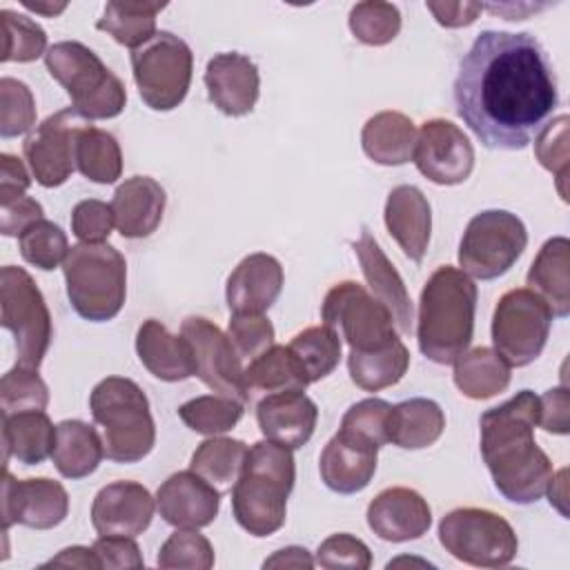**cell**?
Returning <instances> with one entry per match:
<instances>
[{
  "mask_svg": "<svg viewBox=\"0 0 570 570\" xmlns=\"http://www.w3.org/2000/svg\"><path fill=\"white\" fill-rule=\"evenodd\" d=\"M454 105L483 147L525 149L559 105L552 62L530 33L481 31L459 62Z\"/></svg>",
  "mask_w": 570,
  "mask_h": 570,
  "instance_id": "obj_1",
  "label": "cell"
},
{
  "mask_svg": "<svg viewBox=\"0 0 570 570\" xmlns=\"http://www.w3.org/2000/svg\"><path fill=\"white\" fill-rule=\"evenodd\" d=\"M539 396L521 390L505 403L481 414V456L494 488L512 503L539 501L554 474L548 454L534 441Z\"/></svg>",
  "mask_w": 570,
  "mask_h": 570,
  "instance_id": "obj_2",
  "label": "cell"
},
{
  "mask_svg": "<svg viewBox=\"0 0 570 570\" xmlns=\"http://www.w3.org/2000/svg\"><path fill=\"white\" fill-rule=\"evenodd\" d=\"M476 296L472 278L452 265H441L428 278L416 318V338L423 356L439 365H450L468 350L474 334Z\"/></svg>",
  "mask_w": 570,
  "mask_h": 570,
  "instance_id": "obj_3",
  "label": "cell"
},
{
  "mask_svg": "<svg viewBox=\"0 0 570 570\" xmlns=\"http://www.w3.org/2000/svg\"><path fill=\"white\" fill-rule=\"evenodd\" d=\"M294 481L292 448L269 439L254 443L232 488V510L238 525L252 537H267L281 530Z\"/></svg>",
  "mask_w": 570,
  "mask_h": 570,
  "instance_id": "obj_4",
  "label": "cell"
},
{
  "mask_svg": "<svg viewBox=\"0 0 570 570\" xmlns=\"http://www.w3.org/2000/svg\"><path fill=\"white\" fill-rule=\"evenodd\" d=\"M94 421L102 428L105 456L114 463H136L156 443L149 401L138 383L125 376L102 379L89 396Z\"/></svg>",
  "mask_w": 570,
  "mask_h": 570,
  "instance_id": "obj_5",
  "label": "cell"
},
{
  "mask_svg": "<svg viewBox=\"0 0 570 570\" xmlns=\"http://www.w3.org/2000/svg\"><path fill=\"white\" fill-rule=\"evenodd\" d=\"M67 296L78 316L102 323L125 305L127 263L109 243H78L62 263Z\"/></svg>",
  "mask_w": 570,
  "mask_h": 570,
  "instance_id": "obj_6",
  "label": "cell"
},
{
  "mask_svg": "<svg viewBox=\"0 0 570 570\" xmlns=\"http://www.w3.org/2000/svg\"><path fill=\"white\" fill-rule=\"evenodd\" d=\"M45 65L71 98V107L87 120L116 118L125 109L127 91L122 80L82 42H56L47 49Z\"/></svg>",
  "mask_w": 570,
  "mask_h": 570,
  "instance_id": "obj_7",
  "label": "cell"
},
{
  "mask_svg": "<svg viewBox=\"0 0 570 570\" xmlns=\"http://www.w3.org/2000/svg\"><path fill=\"white\" fill-rule=\"evenodd\" d=\"M0 323L13 334L18 365L38 370L53 330L42 292L29 272L4 265L0 272Z\"/></svg>",
  "mask_w": 570,
  "mask_h": 570,
  "instance_id": "obj_8",
  "label": "cell"
},
{
  "mask_svg": "<svg viewBox=\"0 0 570 570\" xmlns=\"http://www.w3.org/2000/svg\"><path fill=\"white\" fill-rule=\"evenodd\" d=\"M321 316L345 338L350 354H374L401 341L390 309L354 281L336 283L325 294Z\"/></svg>",
  "mask_w": 570,
  "mask_h": 570,
  "instance_id": "obj_9",
  "label": "cell"
},
{
  "mask_svg": "<svg viewBox=\"0 0 570 570\" xmlns=\"http://www.w3.org/2000/svg\"><path fill=\"white\" fill-rule=\"evenodd\" d=\"M131 69L142 102L154 111H171L189 91L194 53L171 31H156L154 38L131 51Z\"/></svg>",
  "mask_w": 570,
  "mask_h": 570,
  "instance_id": "obj_10",
  "label": "cell"
},
{
  "mask_svg": "<svg viewBox=\"0 0 570 570\" xmlns=\"http://www.w3.org/2000/svg\"><path fill=\"white\" fill-rule=\"evenodd\" d=\"M439 541L454 559L476 568L508 566L519 539L512 525L497 512L483 508H456L439 523Z\"/></svg>",
  "mask_w": 570,
  "mask_h": 570,
  "instance_id": "obj_11",
  "label": "cell"
},
{
  "mask_svg": "<svg viewBox=\"0 0 570 570\" xmlns=\"http://www.w3.org/2000/svg\"><path fill=\"white\" fill-rule=\"evenodd\" d=\"M528 245L523 220L505 209H485L470 218L461 245L459 265L465 274L492 281L503 276Z\"/></svg>",
  "mask_w": 570,
  "mask_h": 570,
  "instance_id": "obj_12",
  "label": "cell"
},
{
  "mask_svg": "<svg viewBox=\"0 0 570 570\" xmlns=\"http://www.w3.org/2000/svg\"><path fill=\"white\" fill-rule=\"evenodd\" d=\"M552 312L528 287L505 292L492 314L494 352L510 367H525L537 361L548 343Z\"/></svg>",
  "mask_w": 570,
  "mask_h": 570,
  "instance_id": "obj_13",
  "label": "cell"
},
{
  "mask_svg": "<svg viewBox=\"0 0 570 570\" xmlns=\"http://www.w3.org/2000/svg\"><path fill=\"white\" fill-rule=\"evenodd\" d=\"M91 122L73 107L47 116L22 142L33 178L42 187L62 185L76 169L78 134Z\"/></svg>",
  "mask_w": 570,
  "mask_h": 570,
  "instance_id": "obj_14",
  "label": "cell"
},
{
  "mask_svg": "<svg viewBox=\"0 0 570 570\" xmlns=\"http://www.w3.org/2000/svg\"><path fill=\"white\" fill-rule=\"evenodd\" d=\"M180 334L189 341L196 363V376L216 394L247 403L245 370L227 334L203 316H187Z\"/></svg>",
  "mask_w": 570,
  "mask_h": 570,
  "instance_id": "obj_15",
  "label": "cell"
},
{
  "mask_svg": "<svg viewBox=\"0 0 570 570\" xmlns=\"http://www.w3.org/2000/svg\"><path fill=\"white\" fill-rule=\"evenodd\" d=\"M412 158L416 169L436 185H459L474 169L470 138L445 118H432L421 125Z\"/></svg>",
  "mask_w": 570,
  "mask_h": 570,
  "instance_id": "obj_16",
  "label": "cell"
},
{
  "mask_svg": "<svg viewBox=\"0 0 570 570\" xmlns=\"http://www.w3.org/2000/svg\"><path fill=\"white\" fill-rule=\"evenodd\" d=\"M69 494L62 483L38 476L18 481L9 470L2 474V525L13 523L33 530H49L65 521Z\"/></svg>",
  "mask_w": 570,
  "mask_h": 570,
  "instance_id": "obj_17",
  "label": "cell"
},
{
  "mask_svg": "<svg viewBox=\"0 0 570 570\" xmlns=\"http://www.w3.org/2000/svg\"><path fill=\"white\" fill-rule=\"evenodd\" d=\"M379 461V445L361 434L338 428L325 443L318 472L323 483L338 494H354L370 485Z\"/></svg>",
  "mask_w": 570,
  "mask_h": 570,
  "instance_id": "obj_18",
  "label": "cell"
},
{
  "mask_svg": "<svg viewBox=\"0 0 570 570\" xmlns=\"http://www.w3.org/2000/svg\"><path fill=\"white\" fill-rule=\"evenodd\" d=\"M156 508L169 525L198 530L216 519L220 492L194 470H183L160 483Z\"/></svg>",
  "mask_w": 570,
  "mask_h": 570,
  "instance_id": "obj_19",
  "label": "cell"
},
{
  "mask_svg": "<svg viewBox=\"0 0 570 570\" xmlns=\"http://www.w3.org/2000/svg\"><path fill=\"white\" fill-rule=\"evenodd\" d=\"M154 519V497L136 481H114L91 503V525L98 534H142Z\"/></svg>",
  "mask_w": 570,
  "mask_h": 570,
  "instance_id": "obj_20",
  "label": "cell"
},
{
  "mask_svg": "<svg viewBox=\"0 0 570 570\" xmlns=\"http://www.w3.org/2000/svg\"><path fill=\"white\" fill-rule=\"evenodd\" d=\"M205 87L212 105L225 116L238 118L254 109L261 91L258 67L238 51L216 53L205 69Z\"/></svg>",
  "mask_w": 570,
  "mask_h": 570,
  "instance_id": "obj_21",
  "label": "cell"
},
{
  "mask_svg": "<svg viewBox=\"0 0 570 570\" xmlns=\"http://www.w3.org/2000/svg\"><path fill=\"white\" fill-rule=\"evenodd\" d=\"M370 530L392 543H403L423 537L432 525L428 501L412 488H385L367 505Z\"/></svg>",
  "mask_w": 570,
  "mask_h": 570,
  "instance_id": "obj_22",
  "label": "cell"
},
{
  "mask_svg": "<svg viewBox=\"0 0 570 570\" xmlns=\"http://www.w3.org/2000/svg\"><path fill=\"white\" fill-rule=\"evenodd\" d=\"M283 267L281 263L265 254L256 252L245 256L227 278L225 298L232 314H263L267 312L281 289H283Z\"/></svg>",
  "mask_w": 570,
  "mask_h": 570,
  "instance_id": "obj_23",
  "label": "cell"
},
{
  "mask_svg": "<svg viewBox=\"0 0 570 570\" xmlns=\"http://www.w3.org/2000/svg\"><path fill=\"white\" fill-rule=\"evenodd\" d=\"M256 421L269 441L296 450L312 439L318 421V407L303 392H274L258 401Z\"/></svg>",
  "mask_w": 570,
  "mask_h": 570,
  "instance_id": "obj_24",
  "label": "cell"
},
{
  "mask_svg": "<svg viewBox=\"0 0 570 570\" xmlns=\"http://www.w3.org/2000/svg\"><path fill=\"white\" fill-rule=\"evenodd\" d=\"M352 247H354V254L361 263L363 276H365L374 298L381 301L390 309L396 330L401 334H410L412 332V301H410V294L405 289L401 274L394 269V265L383 254L381 245L376 243V238L370 234L367 227H363L361 238Z\"/></svg>",
  "mask_w": 570,
  "mask_h": 570,
  "instance_id": "obj_25",
  "label": "cell"
},
{
  "mask_svg": "<svg viewBox=\"0 0 570 570\" xmlns=\"http://www.w3.org/2000/svg\"><path fill=\"white\" fill-rule=\"evenodd\" d=\"M385 227L390 236L399 243L403 254L421 263L432 232V209L425 194L414 185H399L387 194L385 200Z\"/></svg>",
  "mask_w": 570,
  "mask_h": 570,
  "instance_id": "obj_26",
  "label": "cell"
},
{
  "mask_svg": "<svg viewBox=\"0 0 570 570\" xmlns=\"http://www.w3.org/2000/svg\"><path fill=\"white\" fill-rule=\"evenodd\" d=\"M165 189L149 176H131L120 183L111 198L114 220L125 238H145L156 232L165 212Z\"/></svg>",
  "mask_w": 570,
  "mask_h": 570,
  "instance_id": "obj_27",
  "label": "cell"
},
{
  "mask_svg": "<svg viewBox=\"0 0 570 570\" xmlns=\"http://www.w3.org/2000/svg\"><path fill=\"white\" fill-rule=\"evenodd\" d=\"M136 352L149 374L160 381L174 383L196 376V363L189 341L183 334H169V330L156 318H147L138 327Z\"/></svg>",
  "mask_w": 570,
  "mask_h": 570,
  "instance_id": "obj_28",
  "label": "cell"
},
{
  "mask_svg": "<svg viewBox=\"0 0 570 570\" xmlns=\"http://www.w3.org/2000/svg\"><path fill=\"white\" fill-rule=\"evenodd\" d=\"M570 240L566 236L548 238L528 269V289L550 307L552 316L570 314Z\"/></svg>",
  "mask_w": 570,
  "mask_h": 570,
  "instance_id": "obj_29",
  "label": "cell"
},
{
  "mask_svg": "<svg viewBox=\"0 0 570 570\" xmlns=\"http://www.w3.org/2000/svg\"><path fill=\"white\" fill-rule=\"evenodd\" d=\"M56 445V425L45 410H24L2 414V450L24 465H38L51 456Z\"/></svg>",
  "mask_w": 570,
  "mask_h": 570,
  "instance_id": "obj_30",
  "label": "cell"
},
{
  "mask_svg": "<svg viewBox=\"0 0 570 570\" xmlns=\"http://www.w3.org/2000/svg\"><path fill=\"white\" fill-rule=\"evenodd\" d=\"M416 127L401 111H379L363 125L361 147L379 165H403L412 158Z\"/></svg>",
  "mask_w": 570,
  "mask_h": 570,
  "instance_id": "obj_31",
  "label": "cell"
},
{
  "mask_svg": "<svg viewBox=\"0 0 570 570\" xmlns=\"http://www.w3.org/2000/svg\"><path fill=\"white\" fill-rule=\"evenodd\" d=\"M445 430V414L432 399H407L392 407L387 421V443L403 450L430 448Z\"/></svg>",
  "mask_w": 570,
  "mask_h": 570,
  "instance_id": "obj_32",
  "label": "cell"
},
{
  "mask_svg": "<svg viewBox=\"0 0 570 570\" xmlns=\"http://www.w3.org/2000/svg\"><path fill=\"white\" fill-rule=\"evenodd\" d=\"M105 445L98 432L78 419H67L56 425V445L51 461L65 479H82L96 472Z\"/></svg>",
  "mask_w": 570,
  "mask_h": 570,
  "instance_id": "obj_33",
  "label": "cell"
},
{
  "mask_svg": "<svg viewBox=\"0 0 570 570\" xmlns=\"http://www.w3.org/2000/svg\"><path fill=\"white\" fill-rule=\"evenodd\" d=\"M309 385L307 372L287 345H272L245 367L247 394L303 392Z\"/></svg>",
  "mask_w": 570,
  "mask_h": 570,
  "instance_id": "obj_34",
  "label": "cell"
},
{
  "mask_svg": "<svg viewBox=\"0 0 570 570\" xmlns=\"http://www.w3.org/2000/svg\"><path fill=\"white\" fill-rule=\"evenodd\" d=\"M510 370L492 347H474L454 361V385L468 399H490L510 385Z\"/></svg>",
  "mask_w": 570,
  "mask_h": 570,
  "instance_id": "obj_35",
  "label": "cell"
},
{
  "mask_svg": "<svg viewBox=\"0 0 570 570\" xmlns=\"http://www.w3.org/2000/svg\"><path fill=\"white\" fill-rule=\"evenodd\" d=\"M165 2H107L102 18H98L96 29L107 31L116 42L129 47L131 51L142 47L156 36V16L163 11Z\"/></svg>",
  "mask_w": 570,
  "mask_h": 570,
  "instance_id": "obj_36",
  "label": "cell"
},
{
  "mask_svg": "<svg viewBox=\"0 0 570 570\" xmlns=\"http://www.w3.org/2000/svg\"><path fill=\"white\" fill-rule=\"evenodd\" d=\"M247 450L249 448L238 439L218 436V434L209 436L191 454L189 470L200 474L212 485H218L225 490L232 483H236V479L243 470Z\"/></svg>",
  "mask_w": 570,
  "mask_h": 570,
  "instance_id": "obj_37",
  "label": "cell"
},
{
  "mask_svg": "<svg viewBox=\"0 0 570 570\" xmlns=\"http://www.w3.org/2000/svg\"><path fill=\"white\" fill-rule=\"evenodd\" d=\"M76 169L100 185L116 183L122 174V151L118 140L102 129L85 127L78 134L76 145Z\"/></svg>",
  "mask_w": 570,
  "mask_h": 570,
  "instance_id": "obj_38",
  "label": "cell"
},
{
  "mask_svg": "<svg viewBox=\"0 0 570 570\" xmlns=\"http://www.w3.org/2000/svg\"><path fill=\"white\" fill-rule=\"evenodd\" d=\"M410 365V352L399 341L396 345L374 354H347L350 379L365 392H379L396 385Z\"/></svg>",
  "mask_w": 570,
  "mask_h": 570,
  "instance_id": "obj_39",
  "label": "cell"
},
{
  "mask_svg": "<svg viewBox=\"0 0 570 570\" xmlns=\"http://www.w3.org/2000/svg\"><path fill=\"white\" fill-rule=\"evenodd\" d=\"M287 347L301 361L309 383L332 374L341 361V336L325 323L305 327L289 341Z\"/></svg>",
  "mask_w": 570,
  "mask_h": 570,
  "instance_id": "obj_40",
  "label": "cell"
},
{
  "mask_svg": "<svg viewBox=\"0 0 570 570\" xmlns=\"http://www.w3.org/2000/svg\"><path fill=\"white\" fill-rule=\"evenodd\" d=\"M243 407L245 403L236 399L223 394H205L183 403L178 407V416L189 430L216 436L236 428V423L243 419Z\"/></svg>",
  "mask_w": 570,
  "mask_h": 570,
  "instance_id": "obj_41",
  "label": "cell"
},
{
  "mask_svg": "<svg viewBox=\"0 0 570 570\" xmlns=\"http://www.w3.org/2000/svg\"><path fill=\"white\" fill-rule=\"evenodd\" d=\"M350 31L354 38L370 47L392 42L401 31V11L392 2H358L350 11Z\"/></svg>",
  "mask_w": 570,
  "mask_h": 570,
  "instance_id": "obj_42",
  "label": "cell"
},
{
  "mask_svg": "<svg viewBox=\"0 0 570 570\" xmlns=\"http://www.w3.org/2000/svg\"><path fill=\"white\" fill-rule=\"evenodd\" d=\"M2 18V62H31L47 49L45 29L31 18L11 9L0 11Z\"/></svg>",
  "mask_w": 570,
  "mask_h": 570,
  "instance_id": "obj_43",
  "label": "cell"
},
{
  "mask_svg": "<svg viewBox=\"0 0 570 570\" xmlns=\"http://www.w3.org/2000/svg\"><path fill=\"white\" fill-rule=\"evenodd\" d=\"M18 245H20L22 258L29 265H33L38 269H45V272L65 263V258L69 254V243H67L65 232L47 218H40L36 223H31L18 236Z\"/></svg>",
  "mask_w": 570,
  "mask_h": 570,
  "instance_id": "obj_44",
  "label": "cell"
},
{
  "mask_svg": "<svg viewBox=\"0 0 570 570\" xmlns=\"http://www.w3.org/2000/svg\"><path fill=\"white\" fill-rule=\"evenodd\" d=\"M49 403L47 383L40 379L38 370L22 365L11 367L0 381V405L2 414L24 412V410H45Z\"/></svg>",
  "mask_w": 570,
  "mask_h": 570,
  "instance_id": "obj_45",
  "label": "cell"
},
{
  "mask_svg": "<svg viewBox=\"0 0 570 570\" xmlns=\"http://www.w3.org/2000/svg\"><path fill=\"white\" fill-rule=\"evenodd\" d=\"M158 568H191V570H209L214 566V548L207 537L196 530L180 528L176 530L163 546L156 559Z\"/></svg>",
  "mask_w": 570,
  "mask_h": 570,
  "instance_id": "obj_46",
  "label": "cell"
},
{
  "mask_svg": "<svg viewBox=\"0 0 570 570\" xmlns=\"http://www.w3.org/2000/svg\"><path fill=\"white\" fill-rule=\"evenodd\" d=\"M36 125V100L31 89L16 78L0 80V136L13 138Z\"/></svg>",
  "mask_w": 570,
  "mask_h": 570,
  "instance_id": "obj_47",
  "label": "cell"
},
{
  "mask_svg": "<svg viewBox=\"0 0 570 570\" xmlns=\"http://www.w3.org/2000/svg\"><path fill=\"white\" fill-rule=\"evenodd\" d=\"M534 154L539 163L554 174L557 189L563 200H568L566 191V178H568V116L561 114L552 122L543 125V129L537 134Z\"/></svg>",
  "mask_w": 570,
  "mask_h": 570,
  "instance_id": "obj_48",
  "label": "cell"
},
{
  "mask_svg": "<svg viewBox=\"0 0 570 570\" xmlns=\"http://www.w3.org/2000/svg\"><path fill=\"white\" fill-rule=\"evenodd\" d=\"M227 336L240 358H256L274 345V325L265 314H232Z\"/></svg>",
  "mask_w": 570,
  "mask_h": 570,
  "instance_id": "obj_49",
  "label": "cell"
},
{
  "mask_svg": "<svg viewBox=\"0 0 570 570\" xmlns=\"http://www.w3.org/2000/svg\"><path fill=\"white\" fill-rule=\"evenodd\" d=\"M392 405L383 399H363L354 403L341 421L343 430L361 434L374 441L379 448L387 443V421H390Z\"/></svg>",
  "mask_w": 570,
  "mask_h": 570,
  "instance_id": "obj_50",
  "label": "cell"
},
{
  "mask_svg": "<svg viewBox=\"0 0 570 570\" xmlns=\"http://www.w3.org/2000/svg\"><path fill=\"white\" fill-rule=\"evenodd\" d=\"M316 566L321 568H356V570H367L372 566V552L370 548L347 534V532H338L327 537L318 550H316Z\"/></svg>",
  "mask_w": 570,
  "mask_h": 570,
  "instance_id": "obj_51",
  "label": "cell"
},
{
  "mask_svg": "<svg viewBox=\"0 0 570 570\" xmlns=\"http://www.w3.org/2000/svg\"><path fill=\"white\" fill-rule=\"evenodd\" d=\"M114 225L116 220L111 205L96 198L80 200L71 212V232L80 238V243H105Z\"/></svg>",
  "mask_w": 570,
  "mask_h": 570,
  "instance_id": "obj_52",
  "label": "cell"
},
{
  "mask_svg": "<svg viewBox=\"0 0 570 570\" xmlns=\"http://www.w3.org/2000/svg\"><path fill=\"white\" fill-rule=\"evenodd\" d=\"M0 203H2V218H0V232L4 236H20L31 223L45 218L42 205L27 196L24 191H2L0 189Z\"/></svg>",
  "mask_w": 570,
  "mask_h": 570,
  "instance_id": "obj_53",
  "label": "cell"
},
{
  "mask_svg": "<svg viewBox=\"0 0 570 570\" xmlns=\"http://www.w3.org/2000/svg\"><path fill=\"white\" fill-rule=\"evenodd\" d=\"M91 548L100 561V568H142V554L134 537L100 534Z\"/></svg>",
  "mask_w": 570,
  "mask_h": 570,
  "instance_id": "obj_54",
  "label": "cell"
},
{
  "mask_svg": "<svg viewBox=\"0 0 570 570\" xmlns=\"http://www.w3.org/2000/svg\"><path fill=\"white\" fill-rule=\"evenodd\" d=\"M539 425L552 434H568L570 430V396L568 390L552 387L539 396Z\"/></svg>",
  "mask_w": 570,
  "mask_h": 570,
  "instance_id": "obj_55",
  "label": "cell"
},
{
  "mask_svg": "<svg viewBox=\"0 0 570 570\" xmlns=\"http://www.w3.org/2000/svg\"><path fill=\"white\" fill-rule=\"evenodd\" d=\"M425 7L434 13L439 24L450 29L472 24L483 11L481 2H425Z\"/></svg>",
  "mask_w": 570,
  "mask_h": 570,
  "instance_id": "obj_56",
  "label": "cell"
},
{
  "mask_svg": "<svg viewBox=\"0 0 570 570\" xmlns=\"http://www.w3.org/2000/svg\"><path fill=\"white\" fill-rule=\"evenodd\" d=\"M31 178L20 158L11 154H0V189L2 191H27Z\"/></svg>",
  "mask_w": 570,
  "mask_h": 570,
  "instance_id": "obj_57",
  "label": "cell"
},
{
  "mask_svg": "<svg viewBox=\"0 0 570 570\" xmlns=\"http://www.w3.org/2000/svg\"><path fill=\"white\" fill-rule=\"evenodd\" d=\"M49 566H71V568H100V561L94 552V548H85V546H71L65 548L58 557L49 559L47 563H42V568Z\"/></svg>",
  "mask_w": 570,
  "mask_h": 570,
  "instance_id": "obj_58",
  "label": "cell"
},
{
  "mask_svg": "<svg viewBox=\"0 0 570 570\" xmlns=\"http://www.w3.org/2000/svg\"><path fill=\"white\" fill-rule=\"evenodd\" d=\"M314 559L301 546H287L276 550L269 559L263 561V568H312Z\"/></svg>",
  "mask_w": 570,
  "mask_h": 570,
  "instance_id": "obj_59",
  "label": "cell"
},
{
  "mask_svg": "<svg viewBox=\"0 0 570 570\" xmlns=\"http://www.w3.org/2000/svg\"><path fill=\"white\" fill-rule=\"evenodd\" d=\"M566 474H568V470H561L554 479H557V485H559V490H554L552 485H548V497H550V503L552 505H557V510L566 517L568 514V510H566Z\"/></svg>",
  "mask_w": 570,
  "mask_h": 570,
  "instance_id": "obj_60",
  "label": "cell"
},
{
  "mask_svg": "<svg viewBox=\"0 0 570 570\" xmlns=\"http://www.w3.org/2000/svg\"><path fill=\"white\" fill-rule=\"evenodd\" d=\"M22 4H24L27 9H31V11H36V13H45V16H49V18H53V16H58V13H62V11L67 9L65 2H60V4H45V2H29V0H24Z\"/></svg>",
  "mask_w": 570,
  "mask_h": 570,
  "instance_id": "obj_61",
  "label": "cell"
}]
</instances>
